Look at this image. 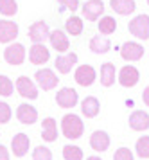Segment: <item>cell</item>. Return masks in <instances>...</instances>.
Masks as SVG:
<instances>
[{
  "instance_id": "83f0119b",
  "label": "cell",
  "mask_w": 149,
  "mask_h": 160,
  "mask_svg": "<svg viewBox=\"0 0 149 160\" xmlns=\"http://www.w3.org/2000/svg\"><path fill=\"white\" fill-rule=\"evenodd\" d=\"M135 151L140 158H149V135H144L137 140Z\"/></svg>"
},
{
  "instance_id": "2e32d148",
  "label": "cell",
  "mask_w": 149,
  "mask_h": 160,
  "mask_svg": "<svg viewBox=\"0 0 149 160\" xmlns=\"http://www.w3.org/2000/svg\"><path fill=\"white\" fill-rule=\"evenodd\" d=\"M18 36V25L11 20H0V43H11Z\"/></svg>"
},
{
  "instance_id": "9c48e42d",
  "label": "cell",
  "mask_w": 149,
  "mask_h": 160,
  "mask_svg": "<svg viewBox=\"0 0 149 160\" xmlns=\"http://www.w3.org/2000/svg\"><path fill=\"white\" fill-rule=\"evenodd\" d=\"M27 34H29V40H31L32 43H43V42L49 38L50 31H49V25L43 22V20H38V22H34L29 27Z\"/></svg>"
},
{
  "instance_id": "5b68a950",
  "label": "cell",
  "mask_w": 149,
  "mask_h": 160,
  "mask_svg": "<svg viewBox=\"0 0 149 160\" xmlns=\"http://www.w3.org/2000/svg\"><path fill=\"white\" fill-rule=\"evenodd\" d=\"M119 83H121V87L124 88H133L138 83L140 79V72H138V68L133 65H126L122 67L121 70H119Z\"/></svg>"
},
{
  "instance_id": "1f68e13d",
  "label": "cell",
  "mask_w": 149,
  "mask_h": 160,
  "mask_svg": "<svg viewBox=\"0 0 149 160\" xmlns=\"http://www.w3.org/2000/svg\"><path fill=\"white\" fill-rule=\"evenodd\" d=\"M11 115H13V110L7 102L0 101V124H7L11 121Z\"/></svg>"
},
{
  "instance_id": "6da1fadb",
  "label": "cell",
  "mask_w": 149,
  "mask_h": 160,
  "mask_svg": "<svg viewBox=\"0 0 149 160\" xmlns=\"http://www.w3.org/2000/svg\"><path fill=\"white\" fill-rule=\"evenodd\" d=\"M61 131H63V137L76 140L83 135L85 131V122L81 121V117L76 113H67L61 119Z\"/></svg>"
},
{
  "instance_id": "d590c367",
  "label": "cell",
  "mask_w": 149,
  "mask_h": 160,
  "mask_svg": "<svg viewBox=\"0 0 149 160\" xmlns=\"http://www.w3.org/2000/svg\"><path fill=\"white\" fill-rule=\"evenodd\" d=\"M142 101L146 106H149V87L144 88V92H142Z\"/></svg>"
},
{
  "instance_id": "4dcf8cb0",
  "label": "cell",
  "mask_w": 149,
  "mask_h": 160,
  "mask_svg": "<svg viewBox=\"0 0 149 160\" xmlns=\"http://www.w3.org/2000/svg\"><path fill=\"white\" fill-rule=\"evenodd\" d=\"M32 160H52V151L47 146H36L32 151Z\"/></svg>"
},
{
  "instance_id": "5bb4252c",
  "label": "cell",
  "mask_w": 149,
  "mask_h": 160,
  "mask_svg": "<svg viewBox=\"0 0 149 160\" xmlns=\"http://www.w3.org/2000/svg\"><path fill=\"white\" fill-rule=\"evenodd\" d=\"M129 128L133 131H146L149 130V113L144 110H135L128 119Z\"/></svg>"
},
{
  "instance_id": "d4e9b609",
  "label": "cell",
  "mask_w": 149,
  "mask_h": 160,
  "mask_svg": "<svg viewBox=\"0 0 149 160\" xmlns=\"http://www.w3.org/2000/svg\"><path fill=\"white\" fill-rule=\"evenodd\" d=\"M65 29H67V32L72 34V36H79V34L83 32V18L72 15L70 18L65 22Z\"/></svg>"
},
{
  "instance_id": "484cf974",
  "label": "cell",
  "mask_w": 149,
  "mask_h": 160,
  "mask_svg": "<svg viewBox=\"0 0 149 160\" xmlns=\"http://www.w3.org/2000/svg\"><path fill=\"white\" fill-rule=\"evenodd\" d=\"M117 31V22L113 16H102L99 20V32L102 36H110Z\"/></svg>"
},
{
  "instance_id": "f1b7e54d",
  "label": "cell",
  "mask_w": 149,
  "mask_h": 160,
  "mask_svg": "<svg viewBox=\"0 0 149 160\" xmlns=\"http://www.w3.org/2000/svg\"><path fill=\"white\" fill-rule=\"evenodd\" d=\"M18 11L16 0H0V15L4 16H13Z\"/></svg>"
},
{
  "instance_id": "8992f818",
  "label": "cell",
  "mask_w": 149,
  "mask_h": 160,
  "mask_svg": "<svg viewBox=\"0 0 149 160\" xmlns=\"http://www.w3.org/2000/svg\"><path fill=\"white\" fill-rule=\"evenodd\" d=\"M14 87L18 90V94L23 97V99H38V87L34 85V81L29 79L27 76H20Z\"/></svg>"
},
{
  "instance_id": "d6986e66",
  "label": "cell",
  "mask_w": 149,
  "mask_h": 160,
  "mask_svg": "<svg viewBox=\"0 0 149 160\" xmlns=\"http://www.w3.org/2000/svg\"><path fill=\"white\" fill-rule=\"evenodd\" d=\"M49 42L50 45H52V49L57 52H67L68 51V47H70V43H68V38H67V34H65L63 31H52L49 34Z\"/></svg>"
},
{
  "instance_id": "30bf717a",
  "label": "cell",
  "mask_w": 149,
  "mask_h": 160,
  "mask_svg": "<svg viewBox=\"0 0 149 160\" xmlns=\"http://www.w3.org/2000/svg\"><path fill=\"white\" fill-rule=\"evenodd\" d=\"M144 56V45L137 42H126L121 47V58L126 61H138Z\"/></svg>"
},
{
  "instance_id": "8fae6325",
  "label": "cell",
  "mask_w": 149,
  "mask_h": 160,
  "mask_svg": "<svg viewBox=\"0 0 149 160\" xmlns=\"http://www.w3.org/2000/svg\"><path fill=\"white\" fill-rule=\"evenodd\" d=\"M29 146H31L29 135H25V133H16L13 137V140H11V151H13L14 157L22 158V157H25L29 153Z\"/></svg>"
},
{
  "instance_id": "ba28073f",
  "label": "cell",
  "mask_w": 149,
  "mask_h": 160,
  "mask_svg": "<svg viewBox=\"0 0 149 160\" xmlns=\"http://www.w3.org/2000/svg\"><path fill=\"white\" fill-rule=\"evenodd\" d=\"M79 101V95L77 92L70 87H65L61 90H57L56 94V102L57 106H61V108H74Z\"/></svg>"
},
{
  "instance_id": "7402d4cb",
  "label": "cell",
  "mask_w": 149,
  "mask_h": 160,
  "mask_svg": "<svg viewBox=\"0 0 149 160\" xmlns=\"http://www.w3.org/2000/svg\"><path fill=\"white\" fill-rule=\"evenodd\" d=\"M88 47H90V51L95 52V54H106V52L112 49V42H110L106 36L97 34V36H93L92 40H90Z\"/></svg>"
},
{
  "instance_id": "836d02e7",
  "label": "cell",
  "mask_w": 149,
  "mask_h": 160,
  "mask_svg": "<svg viewBox=\"0 0 149 160\" xmlns=\"http://www.w3.org/2000/svg\"><path fill=\"white\" fill-rule=\"evenodd\" d=\"M63 8H67V9H70L72 13H76L77 11V8H79V0H57Z\"/></svg>"
},
{
  "instance_id": "44dd1931",
  "label": "cell",
  "mask_w": 149,
  "mask_h": 160,
  "mask_svg": "<svg viewBox=\"0 0 149 160\" xmlns=\"http://www.w3.org/2000/svg\"><path fill=\"white\" fill-rule=\"evenodd\" d=\"M42 138L45 142H54L57 138V124L52 117H47L43 119L42 124Z\"/></svg>"
},
{
  "instance_id": "7c38bea8",
  "label": "cell",
  "mask_w": 149,
  "mask_h": 160,
  "mask_svg": "<svg viewBox=\"0 0 149 160\" xmlns=\"http://www.w3.org/2000/svg\"><path fill=\"white\" fill-rule=\"evenodd\" d=\"M50 59V52L43 43H32L29 49V61L32 65H43Z\"/></svg>"
},
{
  "instance_id": "e575fe53",
  "label": "cell",
  "mask_w": 149,
  "mask_h": 160,
  "mask_svg": "<svg viewBox=\"0 0 149 160\" xmlns=\"http://www.w3.org/2000/svg\"><path fill=\"white\" fill-rule=\"evenodd\" d=\"M0 160H9V151H7L6 146L0 144Z\"/></svg>"
},
{
  "instance_id": "7a4b0ae2",
  "label": "cell",
  "mask_w": 149,
  "mask_h": 160,
  "mask_svg": "<svg viewBox=\"0 0 149 160\" xmlns=\"http://www.w3.org/2000/svg\"><path fill=\"white\" fill-rule=\"evenodd\" d=\"M128 29L138 40H147L149 38V16L147 15H137L135 18H131Z\"/></svg>"
},
{
  "instance_id": "277c9868",
  "label": "cell",
  "mask_w": 149,
  "mask_h": 160,
  "mask_svg": "<svg viewBox=\"0 0 149 160\" xmlns=\"http://www.w3.org/2000/svg\"><path fill=\"white\" fill-rule=\"evenodd\" d=\"M74 79L79 87H90L97 79V72L92 65H79L74 72Z\"/></svg>"
},
{
  "instance_id": "cb8c5ba5",
  "label": "cell",
  "mask_w": 149,
  "mask_h": 160,
  "mask_svg": "<svg viewBox=\"0 0 149 160\" xmlns=\"http://www.w3.org/2000/svg\"><path fill=\"white\" fill-rule=\"evenodd\" d=\"M115 83V65L113 63H102L101 65V85L102 87H112Z\"/></svg>"
},
{
  "instance_id": "8d00e7d4",
  "label": "cell",
  "mask_w": 149,
  "mask_h": 160,
  "mask_svg": "<svg viewBox=\"0 0 149 160\" xmlns=\"http://www.w3.org/2000/svg\"><path fill=\"white\" fill-rule=\"evenodd\" d=\"M86 160H102V158H99V157H88Z\"/></svg>"
},
{
  "instance_id": "74e56055",
  "label": "cell",
  "mask_w": 149,
  "mask_h": 160,
  "mask_svg": "<svg viewBox=\"0 0 149 160\" xmlns=\"http://www.w3.org/2000/svg\"><path fill=\"white\" fill-rule=\"evenodd\" d=\"M146 2H147V6H149V0H146Z\"/></svg>"
},
{
  "instance_id": "ffe728a7",
  "label": "cell",
  "mask_w": 149,
  "mask_h": 160,
  "mask_svg": "<svg viewBox=\"0 0 149 160\" xmlns=\"http://www.w3.org/2000/svg\"><path fill=\"white\" fill-rule=\"evenodd\" d=\"M76 63H77V54H76V52H70V54H65V56H57L54 65H56L57 72L68 74Z\"/></svg>"
},
{
  "instance_id": "4fadbf2b",
  "label": "cell",
  "mask_w": 149,
  "mask_h": 160,
  "mask_svg": "<svg viewBox=\"0 0 149 160\" xmlns=\"http://www.w3.org/2000/svg\"><path fill=\"white\" fill-rule=\"evenodd\" d=\"M81 11H83V16L88 22H95L104 13V4H102V0H88Z\"/></svg>"
},
{
  "instance_id": "3957f363",
  "label": "cell",
  "mask_w": 149,
  "mask_h": 160,
  "mask_svg": "<svg viewBox=\"0 0 149 160\" xmlns=\"http://www.w3.org/2000/svg\"><path fill=\"white\" fill-rule=\"evenodd\" d=\"M34 79L38 83V87L45 90V92H49V90H54L57 87V83H59V78L56 76V72H52L50 68H40V70H36L34 74Z\"/></svg>"
},
{
  "instance_id": "e0dca14e",
  "label": "cell",
  "mask_w": 149,
  "mask_h": 160,
  "mask_svg": "<svg viewBox=\"0 0 149 160\" xmlns=\"http://www.w3.org/2000/svg\"><path fill=\"white\" fill-rule=\"evenodd\" d=\"M90 148L93 151H99V153L106 151L110 148V135L102 130H95L90 135Z\"/></svg>"
},
{
  "instance_id": "ac0fdd59",
  "label": "cell",
  "mask_w": 149,
  "mask_h": 160,
  "mask_svg": "<svg viewBox=\"0 0 149 160\" xmlns=\"http://www.w3.org/2000/svg\"><path fill=\"white\" fill-rule=\"evenodd\" d=\"M81 112H83V115L86 119H93V117L99 115L101 112V102L97 97H93V95H88L85 97L83 101H81Z\"/></svg>"
},
{
  "instance_id": "f546056e",
  "label": "cell",
  "mask_w": 149,
  "mask_h": 160,
  "mask_svg": "<svg viewBox=\"0 0 149 160\" xmlns=\"http://www.w3.org/2000/svg\"><path fill=\"white\" fill-rule=\"evenodd\" d=\"M13 90H14L13 81L9 79L7 76L0 74V95L2 97H9V95H13Z\"/></svg>"
},
{
  "instance_id": "603a6c76",
  "label": "cell",
  "mask_w": 149,
  "mask_h": 160,
  "mask_svg": "<svg viewBox=\"0 0 149 160\" xmlns=\"http://www.w3.org/2000/svg\"><path fill=\"white\" fill-rule=\"evenodd\" d=\"M110 8L113 9L117 15H131L137 9L135 0H110Z\"/></svg>"
},
{
  "instance_id": "9a60e30c",
  "label": "cell",
  "mask_w": 149,
  "mask_h": 160,
  "mask_svg": "<svg viewBox=\"0 0 149 160\" xmlns=\"http://www.w3.org/2000/svg\"><path fill=\"white\" fill-rule=\"evenodd\" d=\"M16 119L22 124H34L38 121V110L34 106H31L29 102H22L16 108Z\"/></svg>"
},
{
  "instance_id": "4316f807",
  "label": "cell",
  "mask_w": 149,
  "mask_h": 160,
  "mask_svg": "<svg viewBox=\"0 0 149 160\" xmlns=\"http://www.w3.org/2000/svg\"><path fill=\"white\" fill-rule=\"evenodd\" d=\"M63 158L65 160H83V149L79 146L67 144L63 148Z\"/></svg>"
},
{
  "instance_id": "52a82bcc",
  "label": "cell",
  "mask_w": 149,
  "mask_h": 160,
  "mask_svg": "<svg viewBox=\"0 0 149 160\" xmlns=\"http://www.w3.org/2000/svg\"><path fill=\"white\" fill-rule=\"evenodd\" d=\"M4 59H6L9 65L18 67L25 61V47L22 43H11L4 51Z\"/></svg>"
},
{
  "instance_id": "d6a6232c",
  "label": "cell",
  "mask_w": 149,
  "mask_h": 160,
  "mask_svg": "<svg viewBox=\"0 0 149 160\" xmlns=\"http://www.w3.org/2000/svg\"><path fill=\"white\" fill-rule=\"evenodd\" d=\"M113 160H133V153L128 148H119L113 155Z\"/></svg>"
}]
</instances>
